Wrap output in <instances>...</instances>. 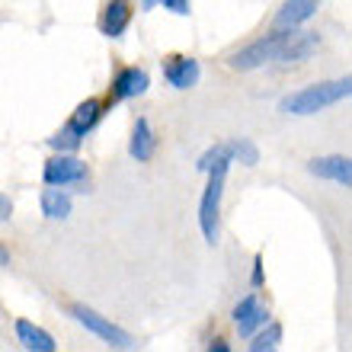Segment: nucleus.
I'll list each match as a JSON object with an SVG mask.
<instances>
[{
	"label": "nucleus",
	"instance_id": "obj_1",
	"mask_svg": "<svg viewBox=\"0 0 352 352\" xmlns=\"http://www.w3.org/2000/svg\"><path fill=\"white\" fill-rule=\"evenodd\" d=\"M349 93H352L349 77H343V80H327V84H311L298 93H288L285 100L278 102V112H285V116H314V112L346 100Z\"/></svg>",
	"mask_w": 352,
	"mask_h": 352
},
{
	"label": "nucleus",
	"instance_id": "obj_2",
	"mask_svg": "<svg viewBox=\"0 0 352 352\" xmlns=\"http://www.w3.org/2000/svg\"><path fill=\"white\" fill-rule=\"evenodd\" d=\"M228 167H231V154L224 151L221 157L205 170V173H208V186H205L202 205H199V224H202V234L208 243H218V237H221V231H218V214H221V195H224Z\"/></svg>",
	"mask_w": 352,
	"mask_h": 352
},
{
	"label": "nucleus",
	"instance_id": "obj_3",
	"mask_svg": "<svg viewBox=\"0 0 352 352\" xmlns=\"http://www.w3.org/2000/svg\"><path fill=\"white\" fill-rule=\"evenodd\" d=\"M282 36H285V29H276L272 36H263V38H256L253 45L234 52V55L228 58V67H231V71H256V67L276 61L278 45H282Z\"/></svg>",
	"mask_w": 352,
	"mask_h": 352
},
{
	"label": "nucleus",
	"instance_id": "obj_4",
	"mask_svg": "<svg viewBox=\"0 0 352 352\" xmlns=\"http://www.w3.org/2000/svg\"><path fill=\"white\" fill-rule=\"evenodd\" d=\"M71 314L77 317V324L80 327H87L90 333H96L102 340V343H109L112 349H131L135 346V340H131L122 327H116L112 320H106L102 314H96L93 307H87V305H74L71 307Z\"/></svg>",
	"mask_w": 352,
	"mask_h": 352
},
{
	"label": "nucleus",
	"instance_id": "obj_5",
	"mask_svg": "<svg viewBox=\"0 0 352 352\" xmlns=\"http://www.w3.org/2000/svg\"><path fill=\"white\" fill-rule=\"evenodd\" d=\"M317 45H320L317 32H295V29H285L276 61H285V65H301V61H307V58L314 55Z\"/></svg>",
	"mask_w": 352,
	"mask_h": 352
},
{
	"label": "nucleus",
	"instance_id": "obj_6",
	"mask_svg": "<svg viewBox=\"0 0 352 352\" xmlns=\"http://www.w3.org/2000/svg\"><path fill=\"white\" fill-rule=\"evenodd\" d=\"M45 183L48 186H67V183H84L87 179V164L84 160L71 157V154H61V157H52L45 164Z\"/></svg>",
	"mask_w": 352,
	"mask_h": 352
},
{
	"label": "nucleus",
	"instance_id": "obj_7",
	"mask_svg": "<svg viewBox=\"0 0 352 352\" xmlns=\"http://www.w3.org/2000/svg\"><path fill=\"white\" fill-rule=\"evenodd\" d=\"M266 320H269V314H266V307L260 305V298L256 295H247L241 305L234 307V324H237L241 336H253Z\"/></svg>",
	"mask_w": 352,
	"mask_h": 352
},
{
	"label": "nucleus",
	"instance_id": "obj_8",
	"mask_svg": "<svg viewBox=\"0 0 352 352\" xmlns=\"http://www.w3.org/2000/svg\"><path fill=\"white\" fill-rule=\"evenodd\" d=\"M199 61L195 58H183V55H173L167 58V67H164V77L170 80V87L176 90H189V87L199 84Z\"/></svg>",
	"mask_w": 352,
	"mask_h": 352
},
{
	"label": "nucleus",
	"instance_id": "obj_9",
	"mask_svg": "<svg viewBox=\"0 0 352 352\" xmlns=\"http://www.w3.org/2000/svg\"><path fill=\"white\" fill-rule=\"evenodd\" d=\"M307 173L320 179H333L340 186H352V160L349 157H314L307 164Z\"/></svg>",
	"mask_w": 352,
	"mask_h": 352
},
{
	"label": "nucleus",
	"instance_id": "obj_10",
	"mask_svg": "<svg viewBox=\"0 0 352 352\" xmlns=\"http://www.w3.org/2000/svg\"><path fill=\"white\" fill-rule=\"evenodd\" d=\"M317 7H320V0H285L282 10H278V16H276V29L301 26V23H307V19L314 16Z\"/></svg>",
	"mask_w": 352,
	"mask_h": 352
},
{
	"label": "nucleus",
	"instance_id": "obj_11",
	"mask_svg": "<svg viewBox=\"0 0 352 352\" xmlns=\"http://www.w3.org/2000/svg\"><path fill=\"white\" fill-rule=\"evenodd\" d=\"M129 19H131V3L129 0H109L106 3V13H102L100 19V29H102V36H122L125 32V26H129Z\"/></svg>",
	"mask_w": 352,
	"mask_h": 352
},
{
	"label": "nucleus",
	"instance_id": "obj_12",
	"mask_svg": "<svg viewBox=\"0 0 352 352\" xmlns=\"http://www.w3.org/2000/svg\"><path fill=\"white\" fill-rule=\"evenodd\" d=\"M144 90H148V71H141V67H125V71L116 77L112 100H131V96H141Z\"/></svg>",
	"mask_w": 352,
	"mask_h": 352
},
{
	"label": "nucleus",
	"instance_id": "obj_13",
	"mask_svg": "<svg viewBox=\"0 0 352 352\" xmlns=\"http://www.w3.org/2000/svg\"><path fill=\"white\" fill-rule=\"evenodd\" d=\"M16 336H19V343L26 346V349H32V352H55V340H52V333H45L42 327L29 324V320H16Z\"/></svg>",
	"mask_w": 352,
	"mask_h": 352
},
{
	"label": "nucleus",
	"instance_id": "obj_14",
	"mask_svg": "<svg viewBox=\"0 0 352 352\" xmlns=\"http://www.w3.org/2000/svg\"><path fill=\"white\" fill-rule=\"evenodd\" d=\"M129 151H131V157L141 160V164L154 157V131H151V122L148 119H138V122H135V131H131Z\"/></svg>",
	"mask_w": 352,
	"mask_h": 352
},
{
	"label": "nucleus",
	"instance_id": "obj_15",
	"mask_svg": "<svg viewBox=\"0 0 352 352\" xmlns=\"http://www.w3.org/2000/svg\"><path fill=\"white\" fill-rule=\"evenodd\" d=\"M42 214L52 218V221H65L67 214H71V195L61 192L58 186L45 189V192H42Z\"/></svg>",
	"mask_w": 352,
	"mask_h": 352
},
{
	"label": "nucleus",
	"instance_id": "obj_16",
	"mask_svg": "<svg viewBox=\"0 0 352 352\" xmlns=\"http://www.w3.org/2000/svg\"><path fill=\"white\" fill-rule=\"evenodd\" d=\"M100 112H102V106H100V100H87V102H80L77 106V112L71 116V122H67V129H74L77 135H87V131L100 122Z\"/></svg>",
	"mask_w": 352,
	"mask_h": 352
},
{
	"label": "nucleus",
	"instance_id": "obj_17",
	"mask_svg": "<svg viewBox=\"0 0 352 352\" xmlns=\"http://www.w3.org/2000/svg\"><path fill=\"white\" fill-rule=\"evenodd\" d=\"M228 154L241 160L243 167H256V164H260V151H256V144H253L250 138L231 141V144H228Z\"/></svg>",
	"mask_w": 352,
	"mask_h": 352
},
{
	"label": "nucleus",
	"instance_id": "obj_18",
	"mask_svg": "<svg viewBox=\"0 0 352 352\" xmlns=\"http://www.w3.org/2000/svg\"><path fill=\"white\" fill-rule=\"evenodd\" d=\"M278 343H282V327H278V324H269L266 330H263V333L250 343V349L253 352H272Z\"/></svg>",
	"mask_w": 352,
	"mask_h": 352
},
{
	"label": "nucleus",
	"instance_id": "obj_19",
	"mask_svg": "<svg viewBox=\"0 0 352 352\" xmlns=\"http://www.w3.org/2000/svg\"><path fill=\"white\" fill-rule=\"evenodd\" d=\"M48 144L55 151H61V154H65V151H77L80 148V135H77L74 129H65V131H58L55 138H48Z\"/></svg>",
	"mask_w": 352,
	"mask_h": 352
},
{
	"label": "nucleus",
	"instance_id": "obj_20",
	"mask_svg": "<svg viewBox=\"0 0 352 352\" xmlns=\"http://www.w3.org/2000/svg\"><path fill=\"white\" fill-rule=\"evenodd\" d=\"M224 151H228V144H214V148H208V151H205V154H202V160H199V170H202V173H205V170L212 167L214 160L221 157Z\"/></svg>",
	"mask_w": 352,
	"mask_h": 352
},
{
	"label": "nucleus",
	"instance_id": "obj_21",
	"mask_svg": "<svg viewBox=\"0 0 352 352\" xmlns=\"http://www.w3.org/2000/svg\"><path fill=\"white\" fill-rule=\"evenodd\" d=\"M164 7L179 13V16H186V13H189V0H164Z\"/></svg>",
	"mask_w": 352,
	"mask_h": 352
},
{
	"label": "nucleus",
	"instance_id": "obj_22",
	"mask_svg": "<svg viewBox=\"0 0 352 352\" xmlns=\"http://www.w3.org/2000/svg\"><path fill=\"white\" fill-rule=\"evenodd\" d=\"M10 214H13V202H10L7 195L0 192V221H7Z\"/></svg>",
	"mask_w": 352,
	"mask_h": 352
},
{
	"label": "nucleus",
	"instance_id": "obj_23",
	"mask_svg": "<svg viewBox=\"0 0 352 352\" xmlns=\"http://www.w3.org/2000/svg\"><path fill=\"white\" fill-rule=\"evenodd\" d=\"M253 266H256V269H253V285H260V282H263V260H260V256H256V263H253Z\"/></svg>",
	"mask_w": 352,
	"mask_h": 352
},
{
	"label": "nucleus",
	"instance_id": "obj_24",
	"mask_svg": "<svg viewBox=\"0 0 352 352\" xmlns=\"http://www.w3.org/2000/svg\"><path fill=\"white\" fill-rule=\"evenodd\" d=\"M7 263H10V253H7V247L0 243V266H7Z\"/></svg>",
	"mask_w": 352,
	"mask_h": 352
},
{
	"label": "nucleus",
	"instance_id": "obj_25",
	"mask_svg": "<svg viewBox=\"0 0 352 352\" xmlns=\"http://www.w3.org/2000/svg\"><path fill=\"white\" fill-rule=\"evenodd\" d=\"M208 349H218V352H224V349H228V343H224V340H214V343L208 346Z\"/></svg>",
	"mask_w": 352,
	"mask_h": 352
},
{
	"label": "nucleus",
	"instance_id": "obj_26",
	"mask_svg": "<svg viewBox=\"0 0 352 352\" xmlns=\"http://www.w3.org/2000/svg\"><path fill=\"white\" fill-rule=\"evenodd\" d=\"M154 3H157V0H144V10H151V7H154Z\"/></svg>",
	"mask_w": 352,
	"mask_h": 352
}]
</instances>
